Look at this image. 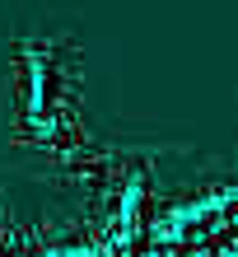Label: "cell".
I'll return each mask as SVG.
<instances>
[{
  "label": "cell",
  "instance_id": "6da1fadb",
  "mask_svg": "<svg viewBox=\"0 0 238 257\" xmlns=\"http://www.w3.org/2000/svg\"><path fill=\"white\" fill-rule=\"evenodd\" d=\"M210 257H238V224L210 238Z\"/></svg>",
  "mask_w": 238,
  "mask_h": 257
}]
</instances>
